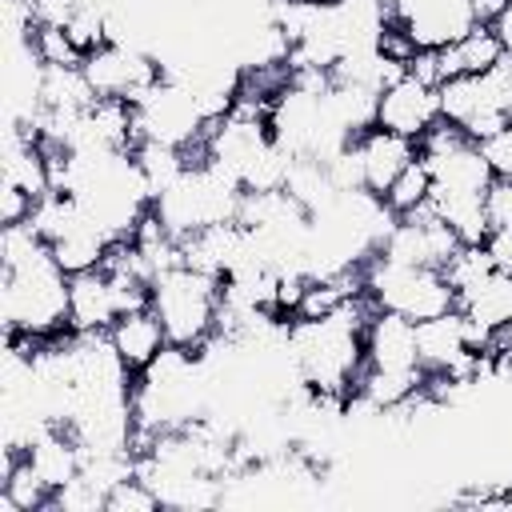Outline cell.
<instances>
[{
	"label": "cell",
	"mask_w": 512,
	"mask_h": 512,
	"mask_svg": "<svg viewBox=\"0 0 512 512\" xmlns=\"http://www.w3.org/2000/svg\"><path fill=\"white\" fill-rule=\"evenodd\" d=\"M0 316L4 336L56 340L68 332V272L32 220L0 232Z\"/></svg>",
	"instance_id": "obj_1"
},
{
	"label": "cell",
	"mask_w": 512,
	"mask_h": 512,
	"mask_svg": "<svg viewBox=\"0 0 512 512\" xmlns=\"http://www.w3.org/2000/svg\"><path fill=\"white\" fill-rule=\"evenodd\" d=\"M372 300L356 296L328 316H292L288 320V368L292 376L320 396H352L364 372V324Z\"/></svg>",
	"instance_id": "obj_2"
},
{
	"label": "cell",
	"mask_w": 512,
	"mask_h": 512,
	"mask_svg": "<svg viewBox=\"0 0 512 512\" xmlns=\"http://www.w3.org/2000/svg\"><path fill=\"white\" fill-rule=\"evenodd\" d=\"M148 308L160 316L164 336L172 348L184 352H200L212 336H216V320H220V280L192 268V264H176L152 276V300Z\"/></svg>",
	"instance_id": "obj_3"
},
{
	"label": "cell",
	"mask_w": 512,
	"mask_h": 512,
	"mask_svg": "<svg viewBox=\"0 0 512 512\" xmlns=\"http://www.w3.org/2000/svg\"><path fill=\"white\" fill-rule=\"evenodd\" d=\"M240 200H244V188L228 172H220L216 164H208L196 152V160L180 172V180H172L152 200V212L160 216V224L176 240H184V236H192L200 228L236 220L240 216Z\"/></svg>",
	"instance_id": "obj_4"
},
{
	"label": "cell",
	"mask_w": 512,
	"mask_h": 512,
	"mask_svg": "<svg viewBox=\"0 0 512 512\" xmlns=\"http://www.w3.org/2000/svg\"><path fill=\"white\" fill-rule=\"evenodd\" d=\"M360 272H364V296L380 312H400L420 324V320H432L456 308V292L440 268L392 264L384 256H372Z\"/></svg>",
	"instance_id": "obj_5"
},
{
	"label": "cell",
	"mask_w": 512,
	"mask_h": 512,
	"mask_svg": "<svg viewBox=\"0 0 512 512\" xmlns=\"http://www.w3.org/2000/svg\"><path fill=\"white\" fill-rule=\"evenodd\" d=\"M128 104L136 116V140H156V144H176V148L200 152L208 120H204V112H200V104L184 80L164 72Z\"/></svg>",
	"instance_id": "obj_6"
},
{
	"label": "cell",
	"mask_w": 512,
	"mask_h": 512,
	"mask_svg": "<svg viewBox=\"0 0 512 512\" xmlns=\"http://www.w3.org/2000/svg\"><path fill=\"white\" fill-rule=\"evenodd\" d=\"M440 120L456 124L468 140H488L500 132L512 112H508V68L504 60L492 72L480 76H452L440 84Z\"/></svg>",
	"instance_id": "obj_7"
},
{
	"label": "cell",
	"mask_w": 512,
	"mask_h": 512,
	"mask_svg": "<svg viewBox=\"0 0 512 512\" xmlns=\"http://www.w3.org/2000/svg\"><path fill=\"white\" fill-rule=\"evenodd\" d=\"M80 68L96 96H116V100H136L152 80L164 76V64L152 52H144L140 44H124V40H108L92 48Z\"/></svg>",
	"instance_id": "obj_8"
},
{
	"label": "cell",
	"mask_w": 512,
	"mask_h": 512,
	"mask_svg": "<svg viewBox=\"0 0 512 512\" xmlns=\"http://www.w3.org/2000/svg\"><path fill=\"white\" fill-rule=\"evenodd\" d=\"M416 360H420L424 376H452V380L480 384V352H472V344H468L460 308L416 324Z\"/></svg>",
	"instance_id": "obj_9"
},
{
	"label": "cell",
	"mask_w": 512,
	"mask_h": 512,
	"mask_svg": "<svg viewBox=\"0 0 512 512\" xmlns=\"http://www.w3.org/2000/svg\"><path fill=\"white\" fill-rule=\"evenodd\" d=\"M388 20L408 32L416 48H448L472 24V0H388Z\"/></svg>",
	"instance_id": "obj_10"
},
{
	"label": "cell",
	"mask_w": 512,
	"mask_h": 512,
	"mask_svg": "<svg viewBox=\"0 0 512 512\" xmlns=\"http://www.w3.org/2000/svg\"><path fill=\"white\" fill-rule=\"evenodd\" d=\"M432 124H440V88L416 80L412 72H404L376 96V128H388L420 144Z\"/></svg>",
	"instance_id": "obj_11"
},
{
	"label": "cell",
	"mask_w": 512,
	"mask_h": 512,
	"mask_svg": "<svg viewBox=\"0 0 512 512\" xmlns=\"http://www.w3.org/2000/svg\"><path fill=\"white\" fill-rule=\"evenodd\" d=\"M352 152H356V164H360V184H364V192H372V196L384 200L388 184L420 156V144L372 124V128H364V132L352 140Z\"/></svg>",
	"instance_id": "obj_12"
},
{
	"label": "cell",
	"mask_w": 512,
	"mask_h": 512,
	"mask_svg": "<svg viewBox=\"0 0 512 512\" xmlns=\"http://www.w3.org/2000/svg\"><path fill=\"white\" fill-rule=\"evenodd\" d=\"M364 368L380 372H424L416 360V320L400 312H372L364 324Z\"/></svg>",
	"instance_id": "obj_13"
},
{
	"label": "cell",
	"mask_w": 512,
	"mask_h": 512,
	"mask_svg": "<svg viewBox=\"0 0 512 512\" xmlns=\"http://www.w3.org/2000/svg\"><path fill=\"white\" fill-rule=\"evenodd\" d=\"M120 308L104 268L68 276V332H108Z\"/></svg>",
	"instance_id": "obj_14"
},
{
	"label": "cell",
	"mask_w": 512,
	"mask_h": 512,
	"mask_svg": "<svg viewBox=\"0 0 512 512\" xmlns=\"http://www.w3.org/2000/svg\"><path fill=\"white\" fill-rule=\"evenodd\" d=\"M108 340L116 348V356L124 360V368L136 376L144 372L164 348H168V336H164V324L152 308H136V312H124L116 316V324L108 328Z\"/></svg>",
	"instance_id": "obj_15"
},
{
	"label": "cell",
	"mask_w": 512,
	"mask_h": 512,
	"mask_svg": "<svg viewBox=\"0 0 512 512\" xmlns=\"http://www.w3.org/2000/svg\"><path fill=\"white\" fill-rule=\"evenodd\" d=\"M440 56V84L452 80V76H480V72H492L508 52H504V40L496 36L492 24H472L456 44L448 48H436Z\"/></svg>",
	"instance_id": "obj_16"
},
{
	"label": "cell",
	"mask_w": 512,
	"mask_h": 512,
	"mask_svg": "<svg viewBox=\"0 0 512 512\" xmlns=\"http://www.w3.org/2000/svg\"><path fill=\"white\" fill-rule=\"evenodd\" d=\"M24 456L32 460V468L44 476V484H48L52 492H60L68 480L80 476V444H76V436H72L64 424H48V428L24 448Z\"/></svg>",
	"instance_id": "obj_17"
},
{
	"label": "cell",
	"mask_w": 512,
	"mask_h": 512,
	"mask_svg": "<svg viewBox=\"0 0 512 512\" xmlns=\"http://www.w3.org/2000/svg\"><path fill=\"white\" fill-rule=\"evenodd\" d=\"M428 208L456 232L460 244H484L488 240V216H484V192H444L432 188Z\"/></svg>",
	"instance_id": "obj_18"
},
{
	"label": "cell",
	"mask_w": 512,
	"mask_h": 512,
	"mask_svg": "<svg viewBox=\"0 0 512 512\" xmlns=\"http://www.w3.org/2000/svg\"><path fill=\"white\" fill-rule=\"evenodd\" d=\"M456 308H460L468 320H476L480 328H488V332L508 328V324H512V272L496 268V272H492L488 280H480L468 296H460Z\"/></svg>",
	"instance_id": "obj_19"
},
{
	"label": "cell",
	"mask_w": 512,
	"mask_h": 512,
	"mask_svg": "<svg viewBox=\"0 0 512 512\" xmlns=\"http://www.w3.org/2000/svg\"><path fill=\"white\" fill-rule=\"evenodd\" d=\"M108 244H112V236H108L92 216H84L72 232H64L60 240H52V256H56V264H60L68 276H76V272L100 268L104 256H108Z\"/></svg>",
	"instance_id": "obj_20"
},
{
	"label": "cell",
	"mask_w": 512,
	"mask_h": 512,
	"mask_svg": "<svg viewBox=\"0 0 512 512\" xmlns=\"http://www.w3.org/2000/svg\"><path fill=\"white\" fill-rule=\"evenodd\" d=\"M132 160H136V172H140V180L148 184V192H152V200H156L172 180H180V172L196 160V152H192V148H176V144L140 140V144L132 148Z\"/></svg>",
	"instance_id": "obj_21"
},
{
	"label": "cell",
	"mask_w": 512,
	"mask_h": 512,
	"mask_svg": "<svg viewBox=\"0 0 512 512\" xmlns=\"http://www.w3.org/2000/svg\"><path fill=\"white\" fill-rule=\"evenodd\" d=\"M428 196H432V172H428V164L416 156V160L388 184L384 204H388L396 216H412V212H420V208L428 204Z\"/></svg>",
	"instance_id": "obj_22"
},
{
	"label": "cell",
	"mask_w": 512,
	"mask_h": 512,
	"mask_svg": "<svg viewBox=\"0 0 512 512\" xmlns=\"http://www.w3.org/2000/svg\"><path fill=\"white\" fill-rule=\"evenodd\" d=\"M440 272L448 276V284H452V292H456V300H460V296H468L480 280H488V276L496 272V264H492V256H488L484 244H460V248L448 256V264H444Z\"/></svg>",
	"instance_id": "obj_23"
},
{
	"label": "cell",
	"mask_w": 512,
	"mask_h": 512,
	"mask_svg": "<svg viewBox=\"0 0 512 512\" xmlns=\"http://www.w3.org/2000/svg\"><path fill=\"white\" fill-rule=\"evenodd\" d=\"M0 492H4L20 512H48V508H52V488L44 484V476L32 468L28 456L0 480Z\"/></svg>",
	"instance_id": "obj_24"
},
{
	"label": "cell",
	"mask_w": 512,
	"mask_h": 512,
	"mask_svg": "<svg viewBox=\"0 0 512 512\" xmlns=\"http://www.w3.org/2000/svg\"><path fill=\"white\" fill-rule=\"evenodd\" d=\"M32 44L40 52L44 64H84V52L72 44V36L64 32V24H40L32 32Z\"/></svg>",
	"instance_id": "obj_25"
},
{
	"label": "cell",
	"mask_w": 512,
	"mask_h": 512,
	"mask_svg": "<svg viewBox=\"0 0 512 512\" xmlns=\"http://www.w3.org/2000/svg\"><path fill=\"white\" fill-rule=\"evenodd\" d=\"M156 508H160V496H156L140 476L120 480V484L104 496V512H156Z\"/></svg>",
	"instance_id": "obj_26"
},
{
	"label": "cell",
	"mask_w": 512,
	"mask_h": 512,
	"mask_svg": "<svg viewBox=\"0 0 512 512\" xmlns=\"http://www.w3.org/2000/svg\"><path fill=\"white\" fill-rule=\"evenodd\" d=\"M48 512H104V492L92 488L84 476H76L60 492H52V508Z\"/></svg>",
	"instance_id": "obj_27"
},
{
	"label": "cell",
	"mask_w": 512,
	"mask_h": 512,
	"mask_svg": "<svg viewBox=\"0 0 512 512\" xmlns=\"http://www.w3.org/2000/svg\"><path fill=\"white\" fill-rule=\"evenodd\" d=\"M484 216H488V228H512V180L508 176H492V184L484 188Z\"/></svg>",
	"instance_id": "obj_28"
},
{
	"label": "cell",
	"mask_w": 512,
	"mask_h": 512,
	"mask_svg": "<svg viewBox=\"0 0 512 512\" xmlns=\"http://www.w3.org/2000/svg\"><path fill=\"white\" fill-rule=\"evenodd\" d=\"M480 152H484L492 176H508L512 180V120L500 132H492L488 140H480Z\"/></svg>",
	"instance_id": "obj_29"
},
{
	"label": "cell",
	"mask_w": 512,
	"mask_h": 512,
	"mask_svg": "<svg viewBox=\"0 0 512 512\" xmlns=\"http://www.w3.org/2000/svg\"><path fill=\"white\" fill-rule=\"evenodd\" d=\"M32 204H36V200H32L24 188L0 180V224H20V220H28V216H32Z\"/></svg>",
	"instance_id": "obj_30"
},
{
	"label": "cell",
	"mask_w": 512,
	"mask_h": 512,
	"mask_svg": "<svg viewBox=\"0 0 512 512\" xmlns=\"http://www.w3.org/2000/svg\"><path fill=\"white\" fill-rule=\"evenodd\" d=\"M484 248H488V256H492L496 268L512 272V228H492L488 240H484Z\"/></svg>",
	"instance_id": "obj_31"
},
{
	"label": "cell",
	"mask_w": 512,
	"mask_h": 512,
	"mask_svg": "<svg viewBox=\"0 0 512 512\" xmlns=\"http://www.w3.org/2000/svg\"><path fill=\"white\" fill-rule=\"evenodd\" d=\"M32 4H36V16H40V24H64L76 0H32Z\"/></svg>",
	"instance_id": "obj_32"
},
{
	"label": "cell",
	"mask_w": 512,
	"mask_h": 512,
	"mask_svg": "<svg viewBox=\"0 0 512 512\" xmlns=\"http://www.w3.org/2000/svg\"><path fill=\"white\" fill-rule=\"evenodd\" d=\"M508 4L512 0H472V16H476V24H496L508 12Z\"/></svg>",
	"instance_id": "obj_33"
}]
</instances>
